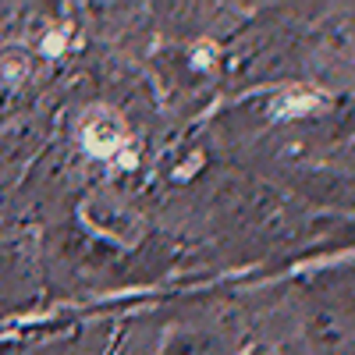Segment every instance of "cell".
Masks as SVG:
<instances>
[{
	"label": "cell",
	"instance_id": "1",
	"mask_svg": "<svg viewBox=\"0 0 355 355\" xmlns=\"http://www.w3.org/2000/svg\"><path fill=\"white\" fill-rule=\"evenodd\" d=\"M160 355H231V345H227L224 334H210V331L192 327V331H174L164 341Z\"/></svg>",
	"mask_w": 355,
	"mask_h": 355
},
{
	"label": "cell",
	"instance_id": "2",
	"mask_svg": "<svg viewBox=\"0 0 355 355\" xmlns=\"http://www.w3.org/2000/svg\"><path fill=\"white\" fill-rule=\"evenodd\" d=\"M245 355H274V352H270V348H263V345H259V348H252V352H245Z\"/></svg>",
	"mask_w": 355,
	"mask_h": 355
}]
</instances>
